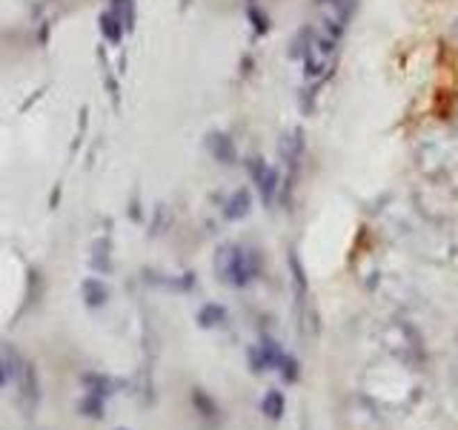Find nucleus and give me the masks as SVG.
I'll return each instance as SVG.
<instances>
[{
    "mask_svg": "<svg viewBox=\"0 0 458 430\" xmlns=\"http://www.w3.org/2000/svg\"><path fill=\"white\" fill-rule=\"evenodd\" d=\"M81 290H83V298L89 307H104L106 298H109V290H106V284H101L98 278H86L81 284Z\"/></svg>",
    "mask_w": 458,
    "mask_h": 430,
    "instance_id": "39448f33",
    "label": "nucleus"
},
{
    "mask_svg": "<svg viewBox=\"0 0 458 430\" xmlns=\"http://www.w3.org/2000/svg\"><path fill=\"white\" fill-rule=\"evenodd\" d=\"M215 264H218V276L227 284L247 287L261 273V255L255 250H244V247H224V250H218V261Z\"/></svg>",
    "mask_w": 458,
    "mask_h": 430,
    "instance_id": "f257e3e1",
    "label": "nucleus"
},
{
    "mask_svg": "<svg viewBox=\"0 0 458 430\" xmlns=\"http://www.w3.org/2000/svg\"><path fill=\"white\" fill-rule=\"evenodd\" d=\"M6 379H9V367H6L3 362H0V388L6 385Z\"/></svg>",
    "mask_w": 458,
    "mask_h": 430,
    "instance_id": "dca6fc26",
    "label": "nucleus"
},
{
    "mask_svg": "<svg viewBox=\"0 0 458 430\" xmlns=\"http://www.w3.org/2000/svg\"><path fill=\"white\" fill-rule=\"evenodd\" d=\"M250 173H252V181L258 184V193H261L263 204H272L275 193H278V173L263 158H252L250 161Z\"/></svg>",
    "mask_w": 458,
    "mask_h": 430,
    "instance_id": "f03ea898",
    "label": "nucleus"
},
{
    "mask_svg": "<svg viewBox=\"0 0 458 430\" xmlns=\"http://www.w3.org/2000/svg\"><path fill=\"white\" fill-rule=\"evenodd\" d=\"M206 147H209V152H212L215 158L224 161V164H232V161L238 158L232 138H229V135H224V132H212V135H209V141H206Z\"/></svg>",
    "mask_w": 458,
    "mask_h": 430,
    "instance_id": "20e7f679",
    "label": "nucleus"
},
{
    "mask_svg": "<svg viewBox=\"0 0 458 430\" xmlns=\"http://www.w3.org/2000/svg\"><path fill=\"white\" fill-rule=\"evenodd\" d=\"M261 411L267 413L270 419H281V413H284V396L278 390H270L267 396H263V401H261Z\"/></svg>",
    "mask_w": 458,
    "mask_h": 430,
    "instance_id": "9d476101",
    "label": "nucleus"
},
{
    "mask_svg": "<svg viewBox=\"0 0 458 430\" xmlns=\"http://www.w3.org/2000/svg\"><path fill=\"white\" fill-rule=\"evenodd\" d=\"M250 362H252V370H270V367H281V362H284V353H281V347H278L272 339H267V342H261L258 347H252V350H250Z\"/></svg>",
    "mask_w": 458,
    "mask_h": 430,
    "instance_id": "7ed1b4c3",
    "label": "nucleus"
},
{
    "mask_svg": "<svg viewBox=\"0 0 458 430\" xmlns=\"http://www.w3.org/2000/svg\"><path fill=\"white\" fill-rule=\"evenodd\" d=\"M101 32H104V38L109 40V43H120V38H124V23H120L112 12H104L101 15Z\"/></svg>",
    "mask_w": 458,
    "mask_h": 430,
    "instance_id": "0eeeda50",
    "label": "nucleus"
},
{
    "mask_svg": "<svg viewBox=\"0 0 458 430\" xmlns=\"http://www.w3.org/2000/svg\"><path fill=\"white\" fill-rule=\"evenodd\" d=\"M224 319H227V310L221 304H206L198 313L201 327H218V324H224Z\"/></svg>",
    "mask_w": 458,
    "mask_h": 430,
    "instance_id": "1a4fd4ad",
    "label": "nucleus"
},
{
    "mask_svg": "<svg viewBox=\"0 0 458 430\" xmlns=\"http://www.w3.org/2000/svg\"><path fill=\"white\" fill-rule=\"evenodd\" d=\"M192 401H195V408H198L204 416H215V413H218V408H215V401H212L204 390H192Z\"/></svg>",
    "mask_w": 458,
    "mask_h": 430,
    "instance_id": "f8f14e48",
    "label": "nucleus"
},
{
    "mask_svg": "<svg viewBox=\"0 0 458 430\" xmlns=\"http://www.w3.org/2000/svg\"><path fill=\"white\" fill-rule=\"evenodd\" d=\"M81 411L83 413H89V416H95V419H98L101 413H104V399H98V396H86L83 401H81Z\"/></svg>",
    "mask_w": 458,
    "mask_h": 430,
    "instance_id": "ddd939ff",
    "label": "nucleus"
},
{
    "mask_svg": "<svg viewBox=\"0 0 458 430\" xmlns=\"http://www.w3.org/2000/svg\"><path fill=\"white\" fill-rule=\"evenodd\" d=\"M250 17L255 20V29H258L261 35H263V32L270 29V17H263V15H261V12L255 9V6H250Z\"/></svg>",
    "mask_w": 458,
    "mask_h": 430,
    "instance_id": "2eb2a0df",
    "label": "nucleus"
},
{
    "mask_svg": "<svg viewBox=\"0 0 458 430\" xmlns=\"http://www.w3.org/2000/svg\"><path fill=\"white\" fill-rule=\"evenodd\" d=\"M281 376L286 379V381H295L298 379V365H295V358H289V356H284V362H281Z\"/></svg>",
    "mask_w": 458,
    "mask_h": 430,
    "instance_id": "4468645a",
    "label": "nucleus"
},
{
    "mask_svg": "<svg viewBox=\"0 0 458 430\" xmlns=\"http://www.w3.org/2000/svg\"><path fill=\"white\" fill-rule=\"evenodd\" d=\"M83 381H86V385H89V393H92V396H98V399H104V396H109V393H112V390H109L112 385H109V381H106L104 376L86 373V376H83Z\"/></svg>",
    "mask_w": 458,
    "mask_h": 430,
    "instance_id": "9b49d317",
    "label": "nucleus"
},
{
    "mask_svg": "<svg viewBox=\"0 0 458 430\" xmlns=\"http://www.w3.org/2000/svg\"><path fill=\"white\" fill-rule=\"evenodd\" d=\"M120 23H124V29L132 32L135 26V0H112V9H109Z\"/></svg>",
    "mask_w": 458,
    "mask_h": 430,
    "instance_id": "6e6552de",
    "label": "nucleus"
},
{
    "mask_svg": "<svg viewBox=\"0 0 458 430\" xmlns=\"http://www.w3.org/2000/svg\"><path fill=\"white\" fill-rule=\"evenodd\" d=\"M247 212H250V193L247 189H238V193H232V198L227 201L224 215L229 221H238V218H244Z\"/></svg>",
    "mask_w": 458,
    "mask_h": 430,
    "instance_id": "423d86ee",
    "label": "nucleus"
}]
</instances>
